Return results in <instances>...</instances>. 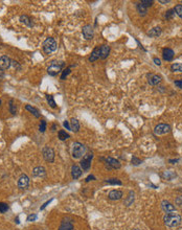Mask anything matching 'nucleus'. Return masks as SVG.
Returning a JSON list of instances; mask_svg holds the SVG:
<instances>
[{
    "instance_id": "f257e3e1",
    "label": "nucleus",
    "mask_w": 182,
    "mask_h": 230,
    "mask_svg": "<svg viewBox=\"0 0 182 230\" xmlns=\"http://www.w3.org/2000/svg\"><path fill=\"white\" fill-rule=\"evenodd\" d=\"M163 221L168 227H175L181 223V216L177 213H168L164 216Z\"/></svg>"
},
{
    "instance_id": "f03ea898",
    "label": "nucleus",
    "mask_w": 182,
    "mask_h": 230,
    "mask_svg": "<svg viewBox=\"0 0 182 230\" xmlns=\"http://www.w3.org/2000/svg\"><path fill=\"white\" fill-rule=\"evenodd\" d=\"M57 42L53 38H47L45 41L43 42V50L46 55L53 52L57 49Z\"/></svg>"
},
{
    "instance_id": "7ed1b4c3",
    "label": "nucleus",
    "mask_w": 182,
    "mask_h": 230,
    "mask_svg": "<svg viewBox=\"0 0 182 230\" xmlns=\"http://www.w3.org/2000/svg\"><path fill=\"white\" fill-rule=\"evenodd\" d=\"M86 152V147L82 144L81 142H74L73 147H72V157L76 159H78L83 157V155Z\"/></svg>"
},
{
    "instance_id": "20e7f679",
    "label": "nucleus",
    "mask_w": 182,
    "mask_h": 230,
    "mask_svg": "<svg viewBox=\"0 0 182 230\" xmlns=\"http://www.w3.org/2000/svg\"><path fill=\"white\" fill-rule=\"evenodd\" d=\"M63 66H64V62H53L50 66L47 68V72H48L49 75L55 76L61 72Z\"/></svg>"
},
{
    "instance_id": "39448f33",
    "label": "nucleus",
    "mask_w": 182,
    "mask_h": 230,
    "mask_svg": "<svg viewBox=\"0 0 182 230\" xmlns=\"http://www.w3.org/2000/svg\"><path fill=\"white\" fill-rule=\"evenodd\" d=\"M92 158H93L92 153H89V154H86V155H84V156H83V158H82L80 164H81V167L83 168L84 170H88L90 168V166H91V161H92Z\"/></svg>"
},
{
    "instance_id": "423d86ee",
    "label": "nucleus",
    "mask_w": 182,
    "mask_h": 230,
    "mask_svg": "<svg viewBox=\"0 0 182 230\" xmlns=\"http://www.w3.org/2000/svg\"><path fill=\"white\" fill-rule=\"evenodd\" d=\"M170 132V126L166 124H159L155 126L154 129V133L156 135H163V134H166Z\"/></svg>"
},
{
    "instance_id": "0eeeda50",
    "label": "nucleus",
    "mask_w": 182,
    "mask_h": 230,
    "mask_svg": "<svg viewBox=\"0 0 182 230\" xmlns=\"http://www.w3.org/2000/svg\"><path fill=\"white\" fill-rule=\"evenodd\" d=\"M42 154H43V157L44 159L48 162H53L55 160V152H53V150L49 147H43L42 150Z\"/></svg>"
},
{
    "instance_id": "6e6552de",
    "label": "nucleus",
    "mask_w": 182,
    "mask_h": 230,
    "mask_svg": "<svg viewBox=\"0 0 182 230\" xmlns=\"http://www.w3.org/2000/svg\"><path fill=\"white\" fill-rule=\"evenodd\" d=\"M83 32V36L85 37L86 40H92L93 39V36H94V32H93V28L92 26L90 25V24H87L83 27L82 29Z\"/></svg>"
},
{
    "instance_id": "1a4fd4ad",
    "label": "nucleus",
    "mask_w": 182,
    "mask_h": 230,
    "mask_svg": "<svg viewBox=\"0 0 182 230\" xmlns=\"http://www.w3.org/2000/svg\"><path fill=\"white\" fill-rule=\"evenodd\" d=\"M28 185H29V178L27 177V175L25 174L21 175L18 180V187L21 189H26Z\"/></svg>"
},
{
    "instance_id": "9d476101",
    "label": "nucleus",
    "mask_w": 182,
    "mask_h": 230,
    "mask_svg": "<svg viewBox=\"0 0 182 230\" xmlns=\"http://www.w3.org/2000/svg\"><path fill=\"white\" fill-rule=\"evenodd\" d=\"M147 82H149V84H150V85H153V86L158 85L162 80L161 76L158 75V74H154V73H147Z\"/></svg>"
},
{
    "instance_id": "9b49d317",
    "label": "nucleus",
    "mask_w": 182,
    "mask_h": 230,
    "mask_svg": "<svg viewBox=\"0 0 182 230\" xmlns=\"http://www.w3.org/2000/svg\"><path fill=\"white\" fill-rule=\"evenodd\" d=\"M12 66V61L9 57L6 55H2L0 57V69L1 70H4V69H7Z\"/></svg>"
},
{
    "instance_id": "f8f14e48",
    "label": "nucleus",
    "mask_w": 182,
    "mask_h": 230,
    "mask_svg": "<svg viewBox=\"0 0 182 230\" xmlns=\"http://www.w3.org/2000/svg\"><path fill=\"white\" fill-rule=\"evenodd\" d=\"M103 160L106 161V163L108 164V167H112V168H120V163L119 161L116 160V159L112 158V157H108V158H101Z\"/></svg>"
},
{
    "instance_id": "ddd939ff",
    "label": "nucleus",
    "mask_w": 182,
    "mask_h": 230,
    "mask_svg": "<svg viewBox=\"0 0 182 230\" xmlns=\"http://www.w3.org/2000/svg\"><path fill=\"white\" fill-rule=\"evenodd\" d=\"M161 207H162V209H163V211H165L166 213L174 212L176 210L175 206H174L170 202H168V201H166V200H163L161 202Z\"/></svg>"
},
{
    "instance_id": "4468645a",
    "label": "nucleus",
    "mask_w": 182,
    "mask_h": 230,
    "mask_svg": "<svg viewBox=\"0 0 182 230\" xmlns=\"http://www.w3.org/2000/svg\"><path fill=\"white\" fill-rule=\"evenodd\" d=\"M110 53V46L108 45H101L99 47V55L101 59H106Z\"/></svg>"
},
{
    "instance_id": "2eb2a0df",
    "label": "nucleus",
    "mask_w": 182,
    "mask_h": 230,
    "mask_svg": "<svg viewBox=\"0 0 182 230\" xmlns=\"http://www.w3.org/2000/svg\"><path fill=\"white\" fill-rule=\"evenodd\" d=\"M32 175L35 177H44L46 175V170H45V168L43 166H37L32 170Z\"/></svg>"
},
{
    "instance_id": "dca6fc26",
    "label": "nucleus",
    "mask_w": 182,
    "mask_h": 230,
    "mask_svg": "<svg viewBox=\"0 0 182 230\" xmlns=\"http://www.w3.org/2000/svg\"><path fill=\"white\" fill-rule=\"evenodd\" d=\"M162 57L165 61H172L174 58V51L172 50L170 48H164L163 49V52H162Z\"/></svg>"
},
{
    "instance_id": "f3484780",
    "label": "nucleus",
    "mask_w": 182,
    "mask_h": 230,
    "mask_svg": "<svg viewBox=\"0 0 182 230\" xmlns=\"http://www.w3.org/2000/svg\"><path fill=\"white\" fill-rule=\"evenodd\" d=\"M122 197V191L120 190H111L108 195V198L110 200H120Z\"/></svg>"
},
{
    "instance_id": "a211bd4d",
    "label": "nucleus",
    "mask_w": 182,
    "mask_h": 230,
    "mask_svg": "<svg viewBox=\"0 0 182 230\" xmlns=\"http://www.w3.org/2000/svg\"><path fill=\"white\" fill-rule=\"evenodd\" d=\"M71 176L73 179H78L82 176V168L78 165H73L71 167Z\"/></svg>"
},
{
    "instance_id": "6ab92c4d",
    "label": "nucleus",
    "mask_w": 182,
    "mask_h": 230,
    "mask_svg": "<svg viewBox=\"0 0 182 230\" xmlns=\"http://www.w3.org/2000/svg\"><path fill=\"white\" fill-rule=\"evenodd\" d=\"M59 230H73V225H72L71 222L67 221V220H64L61 224Z\"/></svg>"
},
{
    "instance_id": "aec40b11",
    "label": "nucleus",
    "mask_w": 182,
    "mask_h": 230,
    "mask_svg": "<svg viewBox=\"0 0 182 230\" xmlns=\"http://www.w3.org/2000/svg\"><path fill=\"white\" fill-rule=\"evenodd\" d=\"M99 58H101V55H99V47H95V48L93 49L92 52H91V55H90V58H89V61L90 62H94V61L99 60Z\"/></svg>"
},
{
    "instance_id": "412c9836",
    "label": "nucleus",
    "mask_w": 182,
    "mask_h": 230,
    "mask_svg": "<svg viewBox=\"0 0 182 230\" xmlns=\"http://www.w3.org/2000/svg\"><path fill=\"white\" fill-rule=\"evenodd\" d=\"M20 21H21V23H23V24L29 26V27H32V19H30L28 16H26V15H22V16H20Z\"/></svg>"
},
{
    "instance_id": "4be33fe9",
    "label": "nucleus",
    "mask_w": 182,
    "mask_h": 230,
    "mask_svg": "<svg viewBox=\"0 0 182 230\" xmlns=\"http://www.w3.org/2000/svg\"><path fill=\"white\" fill-rule=\"evenodd\" d=\"M161 34V28L160 27H154L152 29H150V32H147V36H150V37H158L159 34Z\"/></svg>"
},
{
    "instance_id": "5701e85b",
    "label": "nucleus",
    "mask_w": 182,
    "mask_h": 230,
    "mask_svg": "<svg viewBox=\"0 0 182 230\" xmlns=\"http://www.w3.org/2000/svg\"><path fill=\"white\" fill-rule=\"evenodd\" d=\"M70 128H71V131L73 132H78L80 130V122L76 118H72L71 119V124H70Z\"/></svg>"
},
{
    "instance_id": "b1692460",
    "label": "nucleus",
    "mask_w": 182,
    "mask_h": 230,
    "mask_svg": "<svg viewBox=\"0 0 182 230\" xmlns=\"http://www.w3.org/2000/svg\"><path fill=\"white\" fill-rule=\"evenodd\" d=\"M136 7H137V11H138V13L141 15V16H145L147 13V9L145 6H143L141 3H137V5H136Z\"/></svg>"
},
{
    "instance_id": "393cba45",
    "label": "nucleus",
    "mask_w": 182,
    "mask_h": 230,
    "mask_svg": "<svg viewBox=\"0 0 182 230\" xmlns=\"http://www.w3.org/2000/svg\"><path fill=\"white\" fill-rule=\"evenodd\" d=\"M170 70L173 72H182V64L181 63H174L170 66Z\"/></svg>"
},
{
    "instance_id": "a878e982",
    "label": "nucleus",
    "mask_w": 182,
    "mask_h": 230,
    "mask_svg": "<svg viewBox=\"0 0 182 230\" xmlns=\"http://www.w3.org/2000/svg\"><path fill=\"white\" fill-rule=\"evenodd\" d=\"M25 109H26L27 111H29V112L32 113V114L35 115V117H40L39 111H38L36 108H34V107H32L30 105H26V106H25Z\"/></svg>"
},
{
    "instance_id": "bb28decb",
    "label": "nucleus",
    "mask_w": 182,
    "mask_h": 230,
    "mask_svg": "<svg viewBox=\"0 0 182 230\" xmlns=\"http://www.w3.org/2000/svg\"><path fill=\"white\" fill-rule=\"evenodd\" d=\"M106 183L109 184V185H122V181L116 178H112V179H108L106 180Z\"/></svg>"
},
{
    "instance_id": "cd10ccee",
    "label": "nucleus",
    "mask_w": 182,
    "mask_h": 230,
    "mask_svg": "<svg viewBox=\"0 0 182 230\" xmlns=\"http://www.w3.org/2000/svg\"><path fill=\"white\" fill-rule=\"evenodd\" d=\"M133 201H134V193L133 191H130L128 198L126 199V201H124V204L127 205V206H130V205L133 203Z\"/></svg>"
},
{
    "instance_id": "c85d7f7f",
    "label": "nucleus",
    "mask_w": 182,
    "mask_h": 230,
    "mask_svg": "<svg viewBox=\"0 0 182 230\" xmlns=\"http://www.w3.org/2000/svg\"><path fill=\"white\" fill-rule=\"evenodd\" d=\"M59 138H60V140H66L69 138V134L66 133L64 130H61V131H59Z\"/></svg>"
},
{
    "instance_id": "c756f323",
    "label": "nucleus",
    "mask_w": 182,
    "mask_h": 230,
    "mask_svg": "<svg viewBox=\"0 0 182 230\" xmlns=\"http://www.w3.org/2000/svg\"><path fill=\"white\" fill-rule=\"evenodd\" d=\"M46 99H47V103L49 104V106L51 107V108H55V99H53V95H46Z\"/></svg>"
},
{
    "instance_id": "7c9ffc66",
    "label": "nucleus",
    "mask_w": 182,
    "mask_h": 230,
    "mask_svg": "<svg viewBox=\"0 0 182 230\" xmlns=\"http://www.w3.org/2000/svg\"><path fill=\"white\" fill-rule=\"evenodd\" d=\"M16 111H17L16 105L14 104V101H13V99H11V101H9V112L12 113L13 115H15V114H16Z\"/></svg>"
},
{
    "instance_id": "2f4dec72",
    "label": "nucleus",
    "mask_w": 182,
    "mask_h": 230,
    "mask_svg": "<svg viewBox=\"0 0 182 230\" xmlns=\"http://www.w3.org/2000/svg\"><path fill=\"white\" fill-rule=\"evenodd\" d=\"M71 67H73V66H71ZM71 67H68V68H66L65 70H63V71H62V75H61V80H65V78H67V75L70 73Z\"/></svg>"
},
{
    "instance_id": "473e14b6",
    "label": "nucleus",
    "mask_w": 182,
    "mask_h": 230,
    "mask_svg": "<svg viewBox=\"0 0 182 230\" xmlns=\"http://www.w3.org/2000/svg\"><path fill=\"white\" fill-rule=\"evenodd\" d=\"M174 11H175V13L178 15V16L180 17V18L182 19V5L181 4H177L175 6V9H174Z\"/></svg>"
},
{
    "instance_id": "72a5a7b5",
    "label": "nucleus",
    "mask_w": 182,
    "mask_h": 230,
    "mask_svg": "<svg viewBox=\"0 0 182 230\" xmlns=\"http://www.w3.org/2000/svg\"><path fill=\"white\" fill-rule=\"evenodd\" d=\"M7 210H9V205L5 204V203L0 202V212H1V213H4V212H6Z\"/></svg>"
},
{
    "instance_id": "f704fd0d",
    "label": "nucleus",
    "mask_w": 182,
    "mask_h": 230,
    "mask_svg": "<svg viewBox=\"0 0 182 230\" xmlns=\"http://www.w3.org/2000/svg\"><path fill=\"white\" fill-rule=\"evenodd\" d=\"M175 16V11L173 9H168V12H166V14H165V18L166 19H172L173 17Z\"/></svg>"
},
{
    "instance_id": "c9c22d12",
    "label": "nucleus",
    "mask_w": 182,
    "mask_h": 230,
    "mask_svg": "<svg viewBox=\"0 0 182 230\" xmlns=\"http://www.w3.org/2000/svg\"><path fill=\"white\" fill-rule=\"evenodd\" d=\"M140 3L143 5V6H145L147 9V7L151 6V5L153 4V0H141Z\"/></svg>"
},
{
    "instance_id": "e433bc0d",
    "label": "nucleus",
    "mask_w": 182,
    "mask_h": 230,
    "mask_svg": "<svg viewBox=\"0 0 182 230\" xmlns=\"http://www.w3.org/2000/svg\"><path fill=\"white\" fill-rule=\"evenodd\" d=\"M45 130H46V121L45 120H42L41 124H40V126H39V131L40 132H45Z\"/></svg>"
},
{
    "instance_id": "4c0bfd02",
    "label": "nucleus",
    "mask_w": 182,
    "mask_h": 230,
    "mask_svg": "<svg viewBox=\"0 0 182 230\" xmlns=\"http://www.w3.org/2000/svg\"><path fill=\"white\" fill-rule=\"evenodd\" d=\"M140 163H141V160L137 158V157H133V158H132V164H134V165H139Z\"/></svg>"
},
{
    "instance_id": "58836bf2",
    "label": "nucleus",
    "mask_w": 182,
    "mask_h": 230,
    "mask_svg": "<svg viewBox=\"0 0 182 230\" xmlns=\"http://www.w3.org/2000/svg\"><path fill=\"white\" fill-rule=\"evenodd\" d=\"M36 220H37V216H36V214H30V216H28V218H27L28 222H34V221H36Z\"/></svg>"
},
{
    "instance_id": "ea45409f",
    "label": "nucleus",
    "mask_w": 182,
    "mask_h": 230,
    "mask_svg": "<svg viewBox=\"0 0 182 230\" xmlns=\"http://www.w3.org/2000/svg\"><path fill=\"white\" fill-rule=\"evenodd\" d=\"M51 201H53V199H50V200H48V201H46V202L44 203L43 205H42L41 207H40V210H43V209H45V207L47 206V205H49L51 203Z\"/></svg>"
},
{
    "instance_id": "a19ab883",
    "label": "nucleus",
    "mask_w": 182,
    "mask_h": 230,
    "mask_svg": "<svg viewBox=\"0 0 182 230\" xmlns=\"http://www.w3.org/2000/svg\"><path fill=\"white\" fill-rule=\"evenodd\" d=\"M63 124H64V126L66 128L67 130H71V128H70V124H69V122L67 121V120H65L64 122H63Z\"/></svg>"
},
{
    "instance_id": "79ce46f5",
    "label": "nucleus",
    "mask_w": 182,
    "mask_h": 230,
    "mask_svg": "<svg viewBox=\"0 0 182 230\" xmlns=\"http://www.w3.org/2000/svg\"><path fill=\"white\" fill-rule=\"evenodd\" d=\"M175 85L178 88H182V80H175Z\"/></svg>"
},
{
    "instance_id": "37998d69",
    "label": "nucleus",
    "mask_w": 182,
    "mask_h": 230,
    "mask_svg": "<svg viewBox=\"0 0 182 230\" xmlns=\"http://www.w3.org/2000/svg\"><path fill=\"white\" fill-rule=\"evenodd\" d=\"M91 180H95V177L93 175H90V176H88V177L86 178V181H87V182L91 181Z\"/></svg>"
},
{
    "instance_id": "c03bdc74",
    "label": "nucleus",
    "mask_w": 182,
    "mask_h": 230,
    "mask_svg": "<svg viewBox=\"0 0 182 230\" xmlns=\"http://www.w3.org/2000/svg\"><path fill=\"white\" fill-rule=\"evenodd\" d=\"M154 63L156 65H158V66H160V65H161V62H160V60H159V59H157V58H154Z\"/></svg>"
},
{
    "instance_id": "a18cd8bd",
    "label": "nucleus",
    "mask_w": 182,
    "mask_h": 230,
    "mask_svg": "<svg viewBox=\"0 0 182 230\" xmlns=\"http://www.w3.org/2000/svg\"><path fill=\"white\" fill-rule=\"evenodd\" d=\"M159 2L162 3V4H165V3L170 2V0H159Z\"/></svg>"
},
{
    "instance_id": "49530a36",
    "label": "nucleus",
    "mask_w": 182,
    "mask_h": 230,
    "mask_svg": "<svg viewBox=\"0 0 182 230\" xmlns=\"http://www.w3.org/2000/svg\"><path fill=\"white\" fill-rule=\"evenodd\" d=\"M2 78H3V72H2V70L0 69V80H2Z\"/></svg>"
},
{
    "instance_id": "de8ad7c7",
    "label": "nucleus",
    "mask_w": 182,
    "mask_h": 230,
    "mask_svg": "<svg viewBox=\"0 0 182 230\" xmlns=\"http://www.w3.org/2000/svg\"><path fill=\"white\" fill-rule=\"evenodd\" d=\"M177 161H178V159H176V160H170V163H176Z\"/></svg>"
},
{
    "instance_id": "09e8293b",
    "label": "nucleus",
    "mask_w": 182,
    "mask_h": 230,
    "mask_svg": "<svg viewBox=\"0 0 182 230\" xmlns=\"http://www.w3.org/2000/svg\"><path fill=\"white\" fill-rule=\"evenodd\" d=\"M16 223H17V224H19V223H20V222H19V218H16Z\"/></svg>"
},
{
    "instance_id": "8fccbe9b",
    "label": "nucleus",
    "mask_w": 182,
    "mask_h": 230,
    "mask_svg": "<svg viewBox=\"0 0 182 230\" xmlns=\"http://www.w3.org/2000/svg\"><path fill=\"white\" fill-rule=\"evenodd\" d=\"M0 105H1V101H0Z\"/></svg>"
},
{
    "instance_id": "3c124183",
    "label": "nucleus",
    "mask_w": 182,
    "mask_h": 230,
    "mask_svg": "<svg viewBox=\"0 0 182 230\" xmlns=\"http://www.w3.org/2000/svg\"><path fill=\"white\" fill-rule=\"evenodd\" d=\"M135 230H138V229H135Z\"/></svg>"
}]
</instances>
